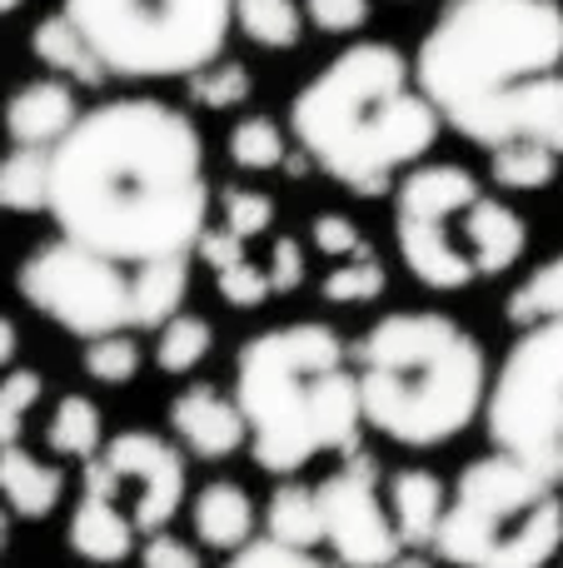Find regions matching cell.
Segmentation results:
<instances>
[{"label": "cell", "instance_id": "3", "mask_svg": "<svg viewBox=\"0 0 563 568\" xmlns=\"http://www.w3.org/2000/svg\"><path fill=\"white\" fill-rule=\"evenodd\" d=\"M439 110L419 90L414 60L385 40L339 50L289 105V135L355 195H389L399 170L424 165L439 140Z\"/></svg>", "mask_w": 563, "mask_h": 568}, {"label": "cell", "instance_id": "37", "mask_svg": "<svg viewBox=\"0 0 563 568\" xmlns=\"http://www.w3.org/2000/svg\"><path fill=\"white\" fill-rule=\"evenodd\" d=\"M140 568H205V564H199L195 544H185L180 534L160 529V534H150V539L140 544Z\"/></svg>", "mask_w": 563, "mask_h": 568}, {"label": "cell", "instance_id": "13", "mask_svg": "<svg viewBox=\"0 0 563 568\" xmlns=\"http://www.w3.org/2000/svg\"><path fill=\"white\" fill-rule=\"evenodd\" d=\"M170 429H175V444L185 454L205 464H225L235 459L239 449H249V429L245 414H239L235 394L215 389V384H185V389L170 399Z\"/></svg>", "mask_w": 563, "mask_h": 568}, {"label": "cell", "instance_id": "42", "mask_svg": "<svg viewBox=\"0 0 563 568\" xmlns=\"http://www.w3.org/2000/svg\"><path fill=\"white\" fill-rule=\"evenodd\" d=\"M25 0H0V16H10V10H20Z\"/></svg>", "mask_w": 563, "mask_h": 568}, {"label": "cell", "instance_id": "19", "mask_svg": "<svg viewBox=\"0 0 563 568\" xmlns=\"http://www.w3.org/2000/svg\"><path fill=\"white\" fill-rule=\"evenodd\" d=\"M30 50H35V60L45 70L75 80V85H105L110 80L105 60L95 55V45L80 36L75 20H70L65 10H60V16H45L35 30H30Z\"/></svg>", "mask_w": 563, "mask_h": 568}, {"label": "cell", "instance_id": "27", "mask_svg": "<svg viewBox=\"0 0 563 568\" xmlns=\"http://www.w3.org/2000/svg\"><path fill=\"white\" fill-rule=\"evenodd\" d=\"M225 155L229 165L249 170V175H265V170H279L289 160V140L269 115H245L225 135Z\"/></svg>", "mask_w": 563, "mask_h": 568}, {"label": "cell", "instance_id": "17", "mask_svg": "<svg viewBox=\"0 0 563 568\" xmlns=\"http://www.w3.org/2000/svg\"><path fill=\"white\" fill-rule=\"evenodd\" d=\"M190 524H195V539L199 549H215V554H239L245 544L259 539V509L249 499L245 484L235 479H215L195 494L190 504Z\"/></svg>", "mask_w": 563, "mask_h": 568}, {"label": "cell", "instance_id": "23", "mask_svg": "<svg viewBox=\"0 0 563 568\" xmlns=\"http://www.w3.org/2000/svg\"><path fill=\"white\" fill-rule=\"evenodd\" d=\"M50 205V150L16 145L0 160V210L40 215Z\"/></svg>", "mask_w": 563, "mask_h": 568}, {"label": "cell", "instance_id": "24", "mask_svg": "<svg viewBox=\"0 0 563 568\" xmlns=\"http://www.w3.org/2000/svg\"><path fill=\"white\" fill-rule=\"evenodd\" d=\"M235 26L265 50H295L309 20L299 0H235Z\"/></svg>", "mask_w": 563, "mask_h": 568}, {"label": "cell", "instance_id": "32", "mask_svg": "<svg viewBox=\"0 0 563 568\" xmlns=\"http://www.w3.org/2000/svg\"><path fill=\"white\" fill-rule=\"evenodd\" d=\"M219 225L249 245L255 235H265V230L275 225V200H269L265 190H239V185L225 190V195H219Z\"/></svg>", "mask_w": 563, "mask_h": 568}, {"label": "cell", "instance_id": "2", "mask_svg": "<svg viewBox=\"0 0 563 568\" xmlns=\"http://www.w3.org/2000/svg\"><path fill=\"white\" fill-rule=\"evenodd\" d=\"M439 120L484 150L539 140L563 155V6L449 0L414 50Z\"/></svg>", "mask_w": 563, "mask_h": 568}, {"label": "cell", "instance_id": "38", "mask_svg": "<svg viewBox=\"0 0 563 568\" xmlns=\"http://www.w3.org/2000/svg\"><path fill=\"white\" fill-rule=\"evenodd\" d=\"M265 275H269V290H275V294H289V290H299V284H305V250H299V240L279 235L275 245H269Z\"/></svg>", "mask_w": 563, "mask_h": 568}, {"label": "cell", "instance_id": "16", "mask_svg": "<svg viewBox=\"0 0 563 568\" xmlns=\"http://www.w3.org/2000/svg\"><path fill=\"white\" fill-rule=\"evenodd\" d=\"M385 504L405 549H434L439 519H444V504H449V484L434 469H419V464L395 469L385 479Z\"/></svg>", "mask_w": 563, "mask_h": 568}, {"label": "cell", "instance_id": "39", "mask_svg": "<svg viewBox=\"0 0 563 568\" xmlns=\"http://www.w3.org/2000/svg\"><path fill=\"white\" fill-rule=\"evenodd\" d=\"M16 354H20V329H16V320H6V314H0V369H10V364H16Z\"/></svg>", "mask_w": 563, "mask_h": 568}, {"label": "cell", "instance_id": "12", "mask_svg": "<svg viewBox=\"0 0 563 568\" xmlns=\"http://www.w3.org/2000/svg\"><path fill=\"white\" fill-rule=\"evenodd\" d=\"M325 514V544L345 568H389L405 554L385 504V474L369 449H349L335 474L315 484Z\"/></svg>", "mask_w": 563, "mask_h": 568}, {"label": "cell", "instance_id": "6", "mask_svg": "<svg viewBox=\"0 0 563 568\" xmlns=\"http://www.w3.org/2000/svg\"><path fill=\"white\" fill-rule=\"evenodd\" d=\"M399 260L424 290H469L474 280H499L524 260L529 225L499 195H484L474 170L439 160L414 165L395 195Z\"/></svg>", "mask_w": 563, "mask_h": 568}, {"label": "cell", "instance_id": "1", "mask_svg": "<svg viewBox=\"0 0 563 568\" xmlns=\"http://www.w3.org/2000/svg\"><path fill=\"white\" fill-rule=\"evenodd\" d=\"M45 215L120 265L190 260L209 230L205 140L185 110L150 95L105 100L50 150Z\"/></svg>", "mask_w": 563, "mask_h": 568}, {"label": "cell", "instance_id": "29", "mask_svg": "<svg viewBox=\"0 0 563 568\" xmlns=\"http://www.w3.org/2000/svg\"><path fill=\"white\" fill-rule=\"evenodd\" d=\"M40 399H45V379H40V369L10 364V369L0 374V449L20 444V434H25V414L35 409Z\"/></svg>", "mask_w": 563, "mask_h": 568}, {"label": "cell", "instance_id": "26", "mask_svg": "<svg viewBox=\"0 0 563 568\" xmlns=\"http://www.w3.org/2000/svg\"><path fill=\"white\" fill-rule=\"evenodd\" d=\"M563 314V255L544 260L514 294L504 300V320L514 329H534V324H549Z\"/></svg>", "mask_w": 563, "mask_h": 568}, {"label": "cell", "instance_id": "41", "mask_svg": "<svg viewBox=\"0 0 563 568\" xmlns=\"http://www.w3.org/2000/svg\"><path fill=\"white\" fill-rule=\"evenodd\" d=\"M10 519H16V514H10L6 504H0V549H6V544H10Z\"/></svg>", "mask_w": 563, "mask_h": 568}, {"label": "cell", "instance_id": "4", "mask_svg": "<svg viewBox=\"0 0 563 568\" xmlns=\"http://www.w3.org/2000/svg\"><path fill=\"white\" fill-rule=\"evenodd\" d=\"M235 404L249 459L275 479H295L319 454L359 449V374L335 324L289 320L249 334L235 354Z\"/></svg>", "mask_w": 563, "mask_h": 568}, {"label": "cell", "instance_id": "35", "mask_svg": "<svg viewBox=\"0 0 563 568\" xmlns=\"http://www.w3.org/2000/svg\"><path fill=\"white\" fill-rule=\"evenodd\" d=\"M375 6L369 0H305V20L325 36H355L369 26Z\"/></svg>", "mask_w": 563, "mask_h": 568}, {"label": "cell", "instance_id": "18", "mask_svg": "<svg viewBox=\"0 0 563 568\" xmlns=\"http://www.w3.org/2000/svg\"><path fill=\"white\" fill-rule=\"evenodd\" d=\"M65 499V469L55 459H40L25 444L0 449V504L16 519H50Z\"/></svg>", "mask_w": 563, "mask_h": 568}, {"label": "cell", "instance_id": "40", "mask_svg": "<svg viewBox=\"0 0 563 568\" xmlns=\"http://www.w3.org/2000/svg\"><path fill=\"white\" fill-rule=\"evenodd\" d=\"M389 568H434V564H429V559H424V554H419V549H405V554H399V559L389 564Z\"/></svg>", "mask_w": 563, "mask_h": 568}, {"label": "cell", "instance_id": "5", "mask_svg": "<svg viewBox=\"0 0 563 568\" xmlns=\"http://www.w3.org/2000/svg\"><path fill=\"white\" fill-rule=\"evenodd\" d=\"M359 409L375 434L405 449L454 444L489 404V354L454 314L395 310L349 344Z\"/></svg>", "mask_w": 563, "mask_h": 568}, {"label": "cell", "instance_id": "20", "mask_svg": "<svg viewBox=\"0 0 563 568\" xmlns=\"http://www.w3.org/2000/svg\"><path fill=\"white\" fill-rule=\"evenodd\" d=\"M265 539L289 544V549H319L325 544V514H319V489L299 479H279L269 504L259 509Z\"/></svg>", "mask_w": 563, "mask_h": 568}, {"label": "cell", "instance_id": "15", "mask_svg": "<svg viewBox=\"0 0 563 568\" xmlns=\"http://www.w3.org/2000/svg\"><path fill=\"white\" fill-rule=\"evenodd\" d=\"M80 120L75 90L65 80H30L6 100V135L10 145L30 150H55L65 140V130Z\"/></svg>", "mask_w": 563, "mask_h": 568}, {"label": "cell", "instance_id": "21", "mask_svg": "<svg viewBox=\"0 0 563 568\" xmlns=\"http://www.w3.org/2000/svg\"><path fill=\"white\" fill-rule=\"evenodd\" d=\"M45 449L55 459H75V464H90L105 449V414H100V404L90 394H60L45 424Z\"/></svg>", "mask_w": 563, "mask_h": 568}, {"label": "cell", "instance_id": "34", "mask_svg": "<svg viewBox=\"0 0 563 568\" xmlns=\"http://www.w3.org/2000/svg\"><path fill=\"white\" fill-rule=\"evenodd\" d=\"M225 568H345L339 559H319L315 549H289V544H275L259 534L255 544H245L239 554H229Z\"/></svg>", "mask_w": 563, "mask_h": 568}, {"label": "cell", "instance_id": "14", "mask_svg": "<svg viewBox=\"0 0 563 568\" xmlns=\"http://www.w3.org/2000/svg\"><path fill=\"white\" fill-rule=\"evenodd\" d=\"M65 544H70L75 559L115 568V564L135 559L145 539H140L135 519H130V509L115 499V494H105V489H95V484L80 479V499L65 519Z\"/></svg>", "mask_w": 563, "mask_h": 568}, {"label": "cell", "instance_id": "11", "mask_svg": "<svg viewBox=\"0 0 563 568\" xmlns=\"http://www.w3.org/2000/svg\"><path fill=\"white\" fill-rule=\"evenodd\" d=\"M80 479L115 494L130 509V519H135L140 539L170 529V519L185 509V494H190L185 449L150 429H125L115 439H105V449L85 464Z\"/></svg>", "mask_w": 563, "mask_h": 568}, {"label": "cell", "instance_id": "31", "mask_svg": "<svg viewBox=\"0 0 563 568\" xmlns=\"http://www.w3.org/2000/svg\"><path fill=\"white\" fill-rule=\"evenodd\" d=\"M385 265H379V255H359V260H339L335 270L325 275L319 284V294H325L329 304H369L385 294Z\"/></svg>", "mask_w": 563, "mask_h": 568}, {"label": "cell", "instance_id": "36", "mask_svg": "<svg viewBox=\"0 0 563 568\" xmlns=\"http://www.w3.org/2000/svg\"><path fill=\"white\" fill-rule=\"evenodd\" d=\"M215 280H219V294H225L235 310H259V304L269 300V275L259 265H249V260H235V265H225V270H215Z\"/></svg>", "mask_w": 563, "mask_h": 568}, {"label": "cell", "instance_id": "7", "mask_svg": "<svg viewBox=\"0 0 563 568\" xmlns=\"http://www.w3.org/2000/svg\"><path fill=\"white\" fill-rule=\"evenodd\" d=\"M20 300L80 344L100 334L160 329L185 310L190 260H160V265H120L110 255L55 235L35 245L16 270Z\"/></svg>", "mask_w": 563, "mask_h": 568}, {"label": "cell", "instance_id": "30", "mask_svg": "<svg viewBox=\"0 0 563 568\" xmlns=\"http://www.w3.org/2000/svg\"><path fill=\"white\" fill-rule=\"evenodd\" d=\"M249 90H255V80L239 60H209L205 70L190 75V100L199 110H235L249 100Z\"/></svg>", "mask_w": 563, "mask_h": 568}, {"label": "cell", "instance_id": "9", "mask_svg": "<svg viewBox=\"0 0 563 568\" xmlns=\"http://www.w3.org/2000/svg\"><path fill=\"white\" fill-rule=\"evenodd\" d=\"M60 10L125 80H190L225 55L235 26V0H65Z\"/></svg>", "mask_w": 563, "mask_h": 568}, {"label": "cell", "instance_id": "22", "mask_svg": "<svg viewBox=\"0 0 563 568\" xmlns=\"http://www.w3.org/2000/svg\"><path fill=\"white\" fill-rule=\"evenodd\" d=\"M209 349H215V324H209L205 314L180 310L175 320H165L155 329V369L160 374L185 379V374H195L199 364L209 359Z\"/></svg>", "mask_w": 563, "mask_h": 568}, {"label": "cell", "instance_id": "8", "mask_svg": "<svg viewBox=\"0 0 563 568\" xmlns=\"http://www.w3.org/2000/svg\"><path fill=\"white\" fill-rule=\"evenodd\" d=\"M563 549V494L524 459L479 454L449 484L434 554L449 568H549Z\"/></svg>", "mask_w": 563, "mask_h": 568}, {"label": "cell", "instance_id": "25", "mask_svg": "<svg viewBox=\"0 0 563 568\" xmlns=\"http://www.w3.org/2000/svg\"><path fill=\"white\" fill-rule=\"evenodd\" d=\"M559 150L539 145V140H509V145L489 150V175L499 190H544L559 175Z\"/></svg>", "mask_w": 563, "mask_h": 568}, {"label": "cell", "instance_id": "33", "mask_svg": "<svg viewBox=\"0 0 563 568\" xmlns=\"http://www.w3.org/2000/svg\"><path fill=\"white\" fill-rule=\"evenodd\" d=\"M309 245L329 260H359V255H375V245L365 240V230L355 225L349 215L339 210H325V215L309 220Z\"/></svg>", "mask_w": 563, "mask_h": 568}, {"label": "cell", "instance_id": "10", "mask_svg": "<svg viewBox=\"0 0 563 568\" xmlns=\"http://www.w3.org/2000/svg\"><path fill=\"white\" fill-rule=\"evenodd\" d=\"M484 424L494 449L524 459L563 489V314L519 329L489 384Z\"/></svg>", "mask_w": 563, "mask_h": 568}, {"label": "cell", "instance_id": "28", "mask_svg": "<svg viewBox=\"0 0 563 568\" xmlns=\"http://www.w3.org/2000/svg\"><path fill=\"white\" fill-rule=\"evenodd\" d=\"M80 364H85V374L95 384H105V389H125V384H135L140 364H145V349H140L135 334H100V339H85Z\"/></svg>", "mask_w": 563, "mask_h": 568}]
</instances>
